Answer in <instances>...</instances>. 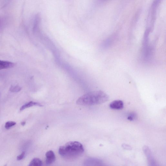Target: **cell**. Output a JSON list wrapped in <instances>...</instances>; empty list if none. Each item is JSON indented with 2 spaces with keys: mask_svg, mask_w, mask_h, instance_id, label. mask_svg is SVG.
I'll return each mask as SVG.
<instances>
[{
  "mask_svg": "<svg viewBox=\"0 0 166 166\" xmlns=\"http://www.w3.org/2000/svg\"><path fill=\"white\" fill-rule=\"evenodd\" d=\"M43 165L42 160L38 158H34L31 161L29 166H41Z\"/></svg>",
  "mask_w": 166,
  "mask_h": 166,
  "instance_id": "9",
  "label": "cell"
},
{
  "mask_svg": "<svg viewBox=\"0 0 166 166\" xmlns=\"http://www.w3.org/2000/svg\"><path fill=\"white\" fill-rule=\"evenodd\" d=\"M26 153L23 152L21 154L18 155L17 157V160L18 161H20L23 159L25 157Z\"/></svg>",
  "mask_w": 166,
  "mask_h": 166,
  "instance_id": "13",
  "label": "cell"
},
{
  "mask_svg": "<svg viewBox=\"0 0 166 166\" xmlns=\"http://www.w3.org/2000/svg\"><path fill=\"white\" fill-rule=\"evenodd\" d=\"M15 66V64L14 63L0 60V70L11 69Z\"/></svg>",
  "mask_w": 166,
  "mask_h": 166,
  "instance_id": "7",
  "label": "cell"
},
{
  "mask_svg": "<svg viewBox=\"0 0 166 166\" xmlns=\"http://www.w3.org/2000/svg\"><path fill=\"white\" fill-rule=\"evenodd\" d=\"M34 106H42L43 105L38 102L31 101L23 105L20 108V110L22 111L26 109L29 108Z\"/></svg>",
  "mask_w": 166,
  "mask_h": 166,
  "instance_id": "8",
  "label": "cell"
},
{
  "mask_svg": "<svg viewBox=\"0 0 166 166\" xmlns=\"http://www.w3.org/2000/svg\"><path fill=\"white\" fill-rule=\"evenodd\" d=\"M102 1H104V0H102Z\"/></svg>",
  "mask_w": 166,
  "mask_h": 166,
  "instance_id": "16",
  "label": "cell"
},
{
  "mask_svg": "<svg viewBox=\"0 0 166 166\" xmlns=\"http://www.w3.org/2000/svg\"><path fill=\"white\" fill-rule=\"evenodd\" d=\"M21 90L22 88L19 85L12 86L9 88V91L13 92H18L20 91Z\"/></svg>",
  "mask_w": 166,
  "mask_h": 166,
  "instance_id": "10",
  "label": "cell"
},
{
  "mask_svg": "<svg viewBox=\"0 0 166 166\" xmlns=\"http://www.w3.org/2000/svg\"><path fill=\"white\" fill-rule=\"evenodd\" d=\"M143 150L147 158L149 165L151 166L157 165V163L154 158L153 154L148 146H144L143 147Z\"/></svg>",
  "mask_w": 166,
  "mask_h": 166,
  "instance_id": "3",
  "label": "cell"
},
{
  "mask_svg": "<svg viewBox=\"0 0 166 166\" xmlns=\"http://www.w3.org/2000/svg\"><path fill=\"white\" fill-rule=\"evenodd\" d=\"M122 146V147L126 150H132V147L128 144H123Z\"/></svg>",
  "mask_w": 166,
  "mask_h": 166,
  "instance_id": "14",
  "label": "cell"
},
{
  "mask_svg": "<svg viewBox=\"0 0 166 166\" xmlns=\"http://www.w3.org/2000/svg\"><path fill=\"white\" fill-rule=\"evenodd\" d=\"M85 164L87 165L101 166L103 164L102 161L96 158H89L85 161Z\"/></svg>",
  "mask_w": 166,
  "mask_h": 166,
  "instance_id": "6",
  "label": "cell"
},
{
  "mask_svg": "<svg viewBox=\"0 0 166 166\" xmlns=\"http://www.w3.org/2000/svg\"><path fill=\"white\" fill-rule=\"evenodd\" d=\"M109 99V96L102 91L88 93L79 98L77 104L84 106L99 105L104 103Z\"/></svg>",
  "mask_w": 166,
  "mask_h": 166,
  "instance_id": "2",
  "label": "cell"
},
{
  "mask_svg": "<svg viewBox=\"0 0 166 166\" xmlns=\"http://www.w3.org/2000/svg\"><path fill=\"white\" fill-rule=\"evenodd\" d=\"M85 150L82 145L76 141H70L61 146L58 153L61 157L67 160H74L80 157Z\"/></svg>",
  "mask_w": 166,
  "mask_h": 166,
  "instance_id": "1",
  "label": "cell"
},
{
  "mask_svg": "<svg viewBox=\"0 0 166 166\" xmlns=\"http://www.w3.org/2000/svg\"><path fill=\"white\" fill-rule=\"evenodd\" d=\"M16 123L15 122L13 121H9L7 122L5 125V128L7 129H9L16 125Z\"/></svg>",
  "mask_w": 166,
  "mask_h": 166,
  "instance_id": "11",
  "label": "cell"
},
{
  "mask_svg": "<svg viewBox=\"0 0 166 166\" xmlns=\"http://www.w3.org/2000/svg\"><path fill=\"white\" fill-rule=\"evenodd\" d=\"M136 116V115L134 113H132L129 115L127 119L130 121H133L135 119Z\"/></svg>",
  "mask_w": 166,
  "mask_h": 166,
  "instance_id": "12",
  "label": "cell"
},
{
  "mask_svg": "<svg viewBox=\"0 0 166 166\" xmlns=\"http://www.w3.org/2000/svg\"><path fill=\"white\" fill-rule=\"evenodd\" d=\"M46 163L47 165H50L55 161L56 159V156L53 151H48L46 153Z\"/></svg>",
  "mask_w": 166,
  "mask_h": 166,
  "instance_id": "4",
  "label": "cell"
},
{
  "mask_svg": "<svg viewBox=\"0 0 166 166\" xmlns=\"http://www.w3.org/2000/svg\"><path fill=\"white\" fill-rule=\"evenodd\" d=\"M26 122H22V123H21V125H22L23 126H24L26 125Z\"/></svg>",
  "mask_w": 166,
  "mask_h": 166,
  "instance_id": "15",
  "label": "cell"
},
{
  "mask_svg": "<svg viewBox=\"0 0 166 166\" xmlns=\"http://www.w3.org/2000/svg\"><path fill=\"white\" fill-rule=\"evenodd\" d=\"M124 106V102L121 100H115L111 102L109 105L110 108L115 110L123 109Z\"/></svg>",
  "mask_w": 166,
  "mask_h": 166,
  "instance_id": "5",
  "label": "cell"
}]
</instances>
